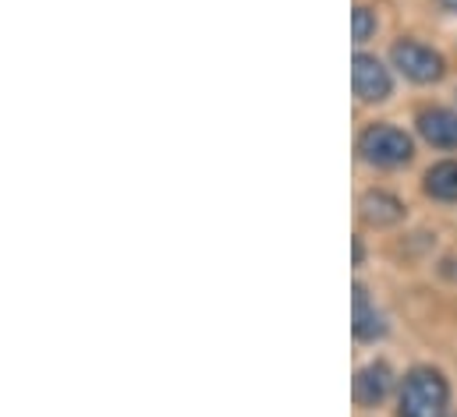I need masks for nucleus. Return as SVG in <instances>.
Segmentation results:
<instances>
[{"instance_id":"obj_8","label":"nucleus","mask_w":457,"mask_h":417,"mask_svg":"<svg viewBox=\"0 0 457 417\" xmlns=\"http://www.w3.org/2000/svg\"><path fill=\"white\" fill-rule=\"evenodd\" d=\"M354 336L361 339V343H376L383 332H386V325H383V315L376 312V305L369 301V294H365V287L358 283L354 287Z\"/></svg>"},{"instance_id":"obj_4","label":"nucleus","mask_w":457,"mask_h":417,"mask_svg":"<svg viewBox=\"0 0 457 417\" xmlns=\"http://www.w3.org/2000/svg\"><path fill=\"white\" fill-rule=\"evenodd\" d=\"M351 86H354V96L361 103H383L390 96V89H394L390 71L369 53H358L351 61Z\"/></svg>"},{"instance_id":"obj_1","label":"nucleus","mask_w":457,"mask_h":417,"mask_svg":"<svg viewBox=\"0 0 457 417\" xmlns=\"http://www.w3.org/2000/svg\"><path fill=\"white\" fill-rule=\"evenodd\" d=\"M447 379L433 368H415L408 372L404 386H401V417H444L447 414Z\"/></svg>"},{"instance_id":"obj_9","label":"nucleus","mask_w":457,"mask_h":417,"mask_svg":"<svg viewBox=\"0 0 457 417\" xmlns=\"http://www.w3.org/2000/svg\"><path fill=\"white\" fill-rule=\"evenodd\" d=\"M426 195L436 202H457V159H444L426 174Z\"/></svg>"},{"instance_id":"obj_2","label":"nucleus","mask_w":457,"mask_h":417,"mask_svg":"<svg viewBox=\"0 0 457 417\" xmlns=\"http://www.w3.org/2000/svg\"><path fill=\"white\" fill-rule=\"evenodd\" d=\"M358 152L372 167H401L411 159V138L394 124H372L358 138Z\"/></svg>"},{"instance_id":"obj_7","label":"nucleus","mask_w":457,"mask_h":417,"mask_svg":"<svg viewBox=\"0 0 457 417\" xmlns=\"http://www.w3.org/2000/svg\"><path fill=\"white\" fill-rule=\"evenodd\" d=\"M358 208H361V219L372 226H394L404 219V202L390 192H365Z\"/></svg>"},{"instance_id":"obj_5","label":"nucleus","mask_w":457,"mask_h":417,"mask_svg":"<svg viewBox=\"0 0 457 417\" xmlns=\"http://www.w3.org/2000/svg\"><path fill=\"white\" fill-rule=\"evenodd\" d=\"M419 131L436 149H457V113L447 106H429L419 113Z\"/></svg>"},{"instance_id":"obj_11","label":"nucleus","mask_w":457,"mask_h":417,"mask_svg":"<svg viewBox=\"0 0 457 417\" xmlns=\"http://www.w3.org/2000/svg\"><path fill=\"white\" fill-rule=\"evenodd\" d=\"M440 4H444L447 11H457V0H440Z\"/></svg>"},{"instance_id":"obj_3","label":"nucleus","mask_w":457,"mask_h":417,"mask_svg":"<svg viewBox=\"0 0 457 417\" xmlns=\"http://www.w3.org/2000/svg\"><path fill=\"white\" fill-rule=\"evenodd\" d=\"M390 57H394V68H397L404 78L419 82V86H429V82H436V78L444 75V57H440L436 50L415 43V39H401V43H394Z\"/></svg>"},{"instance_id":"obj_10","label":"nucleus","mask_w":457,"mask_h":417,"mask_svg":"<svg viewBox=\"0 0 457 417\" xmlns=\"http://www.w3.org/2000/svg\"><path fill=\"white\" fill-rule=\"evenodd\" d=\"M372 32H376V14L369 7H354L351 11V36H354V43H365Z\"/></svg>"},{"instance_id":"obj_6","label":"nucleus","mask_w":457,"mask_h":417,"mask_svg":"<svg viewBox=\"0 0 457 417\" xmlns=\"http://www.w3.org/2000/svg\"><path fill=\"white\" fill-rule=\"evenodd\" d=\"M390 382H394V375H390V368L386 364H365L361 372H358V379H354V400L361 404V407H376V404H383V397L390 393Z\"/></svg>"}]
</instances>
